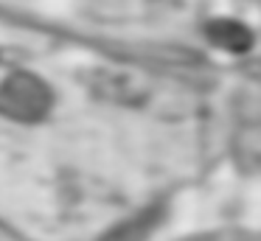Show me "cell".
<instances>
[{
  "label": "cell",
  "instance_id": "1",
  "mask_svg": "<svg viewBox=\"0 0 261 241\" xmlns=\"http://www.w3.org/2000/svg\"><path fill=\"white\" fill-rule=\"evenodd\" d=\"M51 106V93L40 78L29 73L12 76L0 87V112L17 121H37Z\"/></svg>",
  "mask_w": 261,
  "mask_h": 241
},
{
  "label": "cell",
  "instance_id": "2",
  "mask_svg": "<svg viewBox=\"0 0 261 241\" xmlns=\"http://www.w3.org/2000/svg\"><path fill=\"white\" fill-rule=\"evenodd\" d=\"M208 37L214 39L219 48L225 50H233V53H242V50L250 48L253 37L250 31L242 25V22H230V20H216L208 25Z\"/></svg>",
  "mask_w": 261,
  "mask_h": 241
}]
</instances>
